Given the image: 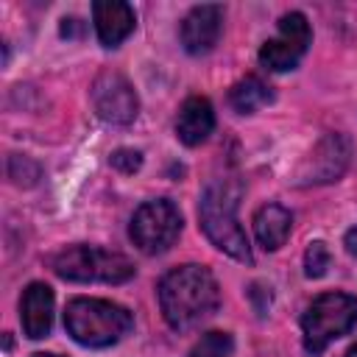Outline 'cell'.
Instances as JSON below:
<instances>
[{
    "mask_svg": "<svg viewBox=\"0 0 357 357\" xmlns=\"http://www.w3.org/2000/svg\"><path fill=\"white\" fill-rule=\"evenodd\" d=\"M162 318L170 329L187 332L212 318L220 307V287L209 268L187 262L167 271L156 287Z\"/></svg>",
    "mask_w": 357,
    "mask_h": 357,
    "instance_id": "cell-1",
    "label": "cell"
},
{
    "mask_svg": "<svg viewBox=\"0 0 357 357\" xmlns=\"http://www.w3.org/2000/svg\"><path fill=\"white\" fill-rule=\"evenodd\" d=\"M237 198H240V190L234 184H229V181L209 184L198 204V220L215 248H220L231 259L251 265L254 254H251V243L237 220Z\"/></svg>",
    "mask_w": 357,
    "mask_h": 357,
    "instance_id": "cell-2",
    "label": "cell"
},
{
    "mask_svg": "<svg viewBox=\"0 0 357 357\" xmlns=\"http://www.w3.org/2000/svg\"><path fill=\"white\" fill-rule=\"evenodd\" d=\"M67 335L89 349H103L120 343L134 329V315L106 298H73L64 310Z\"/></svg>",
    "mask_w": 357,
    "mask_h": 357,
    "instance_id": "cell-3",
    "label": "cell"
},
{
    "mask_svg": "<svg viewBox=\"0 0 357 357\" xmlns=\"http://www.w3.org/2000/svg\"><path fill=\"white\" fill-rule=\"evenodd\" d=\"M357 324V296L351 293H321L301 315V337L310 354H321L332 340L349 335Z\"/></svg>",
    "mask_w": 357,
    "mask_h": 357,
    "instance_id": "cell-4",
    "label": "cell"
},
{
    "mask_svg": "<svg viewBox=\"0 0 357 357\" xmlns=\"http://www.w3.org/2000/svg\"><path fill=\"white\" fill-rule=\"evenodd\" d=\"M56 276L67 282H103V284H123L134 276V262L112 248L100 245H67L53 257Z\"/></svg>",
    "mask_w": 357,
    "mask_h": 357,
    "instance_id": "cell-5",
    "label": "cell"
},
{
    "mask_svg": "<svg viewBox=\"0 0 357 357\" xmlns=\"http://www.w3.org/2000/svg\"><path fill=\"white\" fill-rule=\"evenodd\" d=\"M181 234V212L170 198H153L145 201L128 226L131 243L142 254H165Z\"/></svg>",
    "mask_w": 357,
    "mask_h": 357,
    "instance_id": "cell-6",
    "label": "cell"
},
{
    "mask_svg": "<svg viewBox=\"0 0 357 357\" xmlns=\"http://www.w3.org/2000/svg\"><path fill=\"white\" fill-rule=\"evenodd\" d=\"M310 42H312V31H310L307 17L301 11H287L279 17L276 36L259 47V64L271 73L296 70L298 61L304 59Z\"/></svg>",
    "mask_w": 357,
    "mask_h": 357,
    "instance_id": "cell-7",
    "label": "cell"
},
{
    "mask_svg": "<svg viewBox=\"0 0 357 357\" xmlns=\"http://www.w3.org/2000/svg\"><path fill=\"white\" fill-rule=\"evenodd\" d=\"M92 106L100 120L112 126H128L139 112V98L126 75L106 70L92 84Z\"/></svg>",
    "mask_w": 357,
    "mask_h": 357,
    "instance_id": "cell-8",
    "label": "cell"
},
{
    "mask_svg": "<svg viewBox=\"0 0 357 357\" xmlns=\"http://www.w3.org/2000/svg\"><path fill=\"white\" fill-rule=\"evenodd\" d=\"M223 31V6L218 3H201L192 6L181 20V45L190 56H206Z\"/></svg>",
    "mask_w": 357,
    "mask_h": 357,
    "instance_id": "cell-9",
    "label": "cell"
},
{
    "mask_svg": "<svg viewBox=\"0 0 357 357\" xmlns=\"http://www.w3.org/2000/svg\"><path fill=\"white\" fill-rule=\"evenodd\" d=\"M53 290L45 282H31L20 298V321H22V332L31 340H42L50 335L53 326Z\"/></svg>",
    "mask_w": 357,
    "mask_h": 357,
    "instance_id": "cell-10",
    "label": "cell"
},
{
    "mask_svg": "<svg viewBox=\"0 0 357 357\" xmlns=\"http://www.w3.org/2000/svg\"><path fill=\"white\" fill-rule=\"evenodd\" d=\"M92 22H95V33H98L100 45L117 47L131 36V31L137 25V14L123 0H98L92 6Z\"/></svg>",
    "mask_w": 357,
    "mask_h": 357,
    "instance_id": "cell-11",
    "label": "cell"
},
{
    "mask_svg": "<svg viewBox=\"0 0 357 357\" xmlns=\"http://www.w3.org/2000/svg\"><path fill=\"white\" fill-rule=\"evenodd\" d=\"M346 162H349V139L340 134H329L310 153V170L304 176L307 181H315V184L337 181V176L346 170Z\"/></svg>",
    "mask_w": 357,
    "mask_h": 357,
    "instance_id": "cell-12",
    "label": "cell"
},
{
    "mask_svg": "<svg viewBox=\"0 0 357 357\" xmlns=\"http://www.w3.org/2000/svg\"><path fill=\"white\" fill-rule=\"evenodd\" d=\"M212 128H215V109H212L209 98H201V95L187 98L176 117V137L184 145L195 148L212 134Z\"/></svg>",
    "mask_w": 357,
    "mask_h": 357,
    "instance_id": "cell-13",
    "label": "cell"
},
{
    "mask_svg": "<svg viewBox=\"0 0 357 357\" xmlns=\"http://www.w3.org/2000/svg\"><path fill=\"white\" fill-rule=\"evenodd\" d=\"M254 237L265 251H276L287 243L293 229V215L282 204H262L254 212Z\"/></svg>",
    "mask_w": 357,
    "mask_h": 357,
    "instance_id": "cell-14",
    "label": "cell"
},
{
    "mask_svg": "<svg viewBox=\"0 0 357 357\" xmlns=\"http://www.w3.org/2000/svg\"><path fill=\"white\" fill-rule=\"evenodd\" d=\"M271 100H273L271 86H268L265 81H259L257 75L240 78V81L231 86V92H229V103H231L234 112H240V114H251V112L268 106Z\"/></svg>",
    "mask_w": 357,
    "mask_h": 357,
    "instance_id": "cell-15",
    "label": "cell"
},
{
    "mask_svg": "<svg viewBox=\"0 0 357 357\" xmlns=\"http://www.w3.org/2000/svg\"><path fill=\"white\" fill-rule=\"evenodd\" d=\"M234 351V340L229 332H220V329H212L206 335H201V340L190 349L187 357H229Z\"/></svg>",
    "mask_w": 357,
    "mask_h": 357,
    "instance_id": "cell-16",
    "label": "cell"
},
{
    "mask_svg": "<svg viewBox=\"0 0 357 357\" xmlns=\"http://www.w3.org/2000/svg\"><path fill=\"white\" fill-rule=\"evenodd\" d=\"M329 265H332V254H329L326 243H324V240L310 243L307 251H304V273H307L310 279H321V276L329 271Z\"/></svg>",
    "mask_w": 357,
    "mask_h": 357,
    "instance_id": "cell-17",
    "label": "cell"
},
{
    "mask_svg": "<svg viewBox=\"0 0 357 357\" xmlns=\"http://www.w3.org/2000/svg\"><path fill=\"white\" fill-rule=\"evenodd\" d=\"M109 162H112V167L120 170V173H137V170L142 167V153L134 151V148H117Z\"/></svg>",
    "mask_w": 357,
    "mask_h": 357,
    "instance_id": "cell-18",
    "label": "cell"
},
{
    "mask_svg": "<svg viewBox=\"0 0 357 357\" xmlns=\"http://www.w3.org/2000/svg\"><path fill=\"white\" fill-rule=\"evenodd\" d=\"M343 245H346V251H349L351 257H357V226H351V229L346 231V237H343Z\"/></svg>",
    "mask_w": 357,
    "mask_h": 357,
    "instance_id": "cell-19",
    "label": "cell"
},
{
    "mask_svg": "<svg viewBox=\"0 0 357 357\" xmlns=\"http://www.w3.org/2000/svg\"><path fill=\"white\" fill-rule=\"evenodd\" d=\"M31 357H61V354H53V351H36V354H31Z\"/></svg>",
    "mask_w": 357,
    "mask_h": 357,
    "instance_id": "cell-20",
    "label": "cell"
},
{
    "mask_svg": "<svg viewBox=\"0 0 357 357\" xmlns=\"http://www.w3.org/2000/svg\"><path fill=\"white\" fill-rule=\"evenodd\" d=\"M346 357H357V343H354V346H351V349L346 351Z\"/></svg>",
    "mask_w": 357,
    "mask_h": 357,
    "instance_id": "cell-21",
    "label": "cell"
}]
</instances>
